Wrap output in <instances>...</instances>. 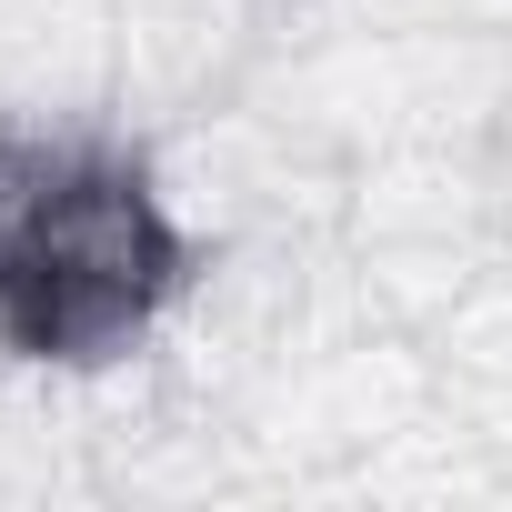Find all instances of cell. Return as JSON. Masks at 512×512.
I'll return each instance as SVG.
<instances>
[{
  "mask_svg": "<svg viewBox=\"0 0 512 512\" xmlns=\"http://www.w3.org/2000/svg\"><path fill=\"white\" fill-rule=\"evenodd\" d=\"M201 282V231L101 131H0V362L111 372Z\"/></svg>",
  "mask_w": 512,
  "mask_h": 512,
  "instance_id": "cell-1",
  "label": "cell"
}]
</instances>
